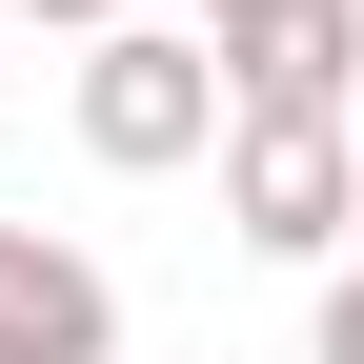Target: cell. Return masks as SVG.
I'll use <instances>...</instances> for the list:
<instances>
[{"label": "cell", "mask_w": 364, "mask_h": 364, "mask_svg": "<svg viewBox=\"0 0 364 364\" xmlns=\"http://www.w3.org/2000/svg\"><path fill=\"white\" fill-rule=\"evenodd\" d=\"M223 223L263 263H344L364 243V142L344 122H223Z\"/></svg>", "instance_id": "1"}, {"label": "cell", "mask_w": 364, "mask_h": 364, "mask_svg": "<svg viewBox=\"0 0 364 364\" xmlns=\"http://www.w3.org/2000/svg\"><path fill=\"white\" fill-rule=\"evenodd\" d=\"M203 122H223V61L182 21H122L102 61H81V142L102 162H203Z\"/></svg>", "instance_id": "2"}, {"label": "cell", "mask_w": 364, "mask_h": 364, "mask_svg": "<svg viewBox=\"0 0 364 364\" xmlns=\"http://www.w3.org/2000/svg\"><path fill=\"white\" fill-rule=\"evenodd\" d=\"M0 364H122V284L41 223H0Z\"/></svg>", "instance_id": "3"}, {"label": "cell", "mask_w": 364, "mask_h": 364, "mask_svg": "<svg viewBox=\"0 0 364 364\" xmlns=\"http://www.w3.org/2000/svg\"><path fill=\"white\" fill-rule=\"evenodd\" d=\"M304 364H364V263L324 284V324H304Z\"/></svg>", "instance_id": "4"}, {"label": "cell", "mask_w": 364, "mask_h": 364, "mask_svg": "<svg viewBox=\"0 0 364 364\" xmlns=\"http://www.w3.org/2000/svg\"><path fill=\"white\" fill-rule=\"evenodd\" d=\"M21 21H81V41H122V0H21Z\"/></svg>", "instance_id": "5"}]
</instances>
